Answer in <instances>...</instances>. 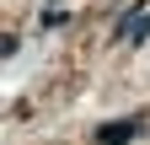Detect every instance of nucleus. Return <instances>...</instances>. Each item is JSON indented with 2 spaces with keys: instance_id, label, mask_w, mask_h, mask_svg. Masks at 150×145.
Returning <instances> with one entry per match:
<instances>
[{
  "instance_id": "f257e3e1",
  "label": "nucleus",
  "mask_w": 150,
  "mask_h": 145,
  "mask_svg": "<svg viewBox=\"0 0 150 145\" xmlns=\"http://www.w3.org/2000/svg\"><path fill=\"white\" fill-rule=\"evenodd\" d=\"M134 134H145V118H112V124H97V145H129Z\"/></svg>"
}]
</instances>
